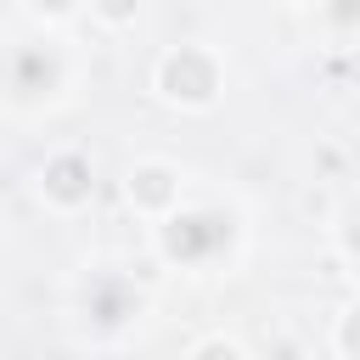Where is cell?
I'll list each match as a JSON object with an SVG mask.
<instances>
[{
  "mask_svg": "<svg viewBox=\"0 0 360 360\" xmlns=\"http://www.w3.org/2000/svg\"><path fill=\"white\" fill-rule=\"evenodd\" d=\"M191 360H242V349H236V343H225V338H208Z\"/></svg>",
  "mask_w": 360,
  "mask_h": 360,
  "instance_id": "obj_7",
  "label": "cell"
},
{
  "mask_svg": "<svg viewBox=\"0 0 360 360\" xmlns=\"http://www.w3.org/2000/svg\"><path fill=\"white\" fill-rule=\"evenodd\" d=\"M129 197H141L146 208H163V202H174V197H180V186H174V169H169V163H141V169L129 174Z\"/></svg>",
  "mask_w": 360,
  "mask_h": 360,
  "instance_id": "obj_3",
  "label": "cell"
},
{
  "mask_svg": "<svg viewBox=\"0 0 360 360\" xmlns=\"http://www.w3.org/2000/svg\"><path fill=\"white\" fill-rule=\"evenodd\" d=\"M73 6H79V0H28V11H34V17H45V22L73 17Z\"/></svg>",
  "mask_w": 360,
  "mask_h": 360,
  "instance_id": "obj_6",
  "label": "cell"
},
{
  "mask_svg": "<svg viewBox=\"0 0 360 360\" xmlns=\"http://www.w3.org/2000/svg\"><path fill=\"white\" fill-rule=\"evenodd\" d=\"M158 90L169 101H180V107H208L219 96V62L208 51H197V45H180V51H169L158 62Z\"/></svg>",
  "mask_w": 360,
  "mask_h": 360,
  "instance_id": "obj_1",
  "label": "cell"
},
{
  "mask_svg": "<svg viewBox=\"0 0 360 360\" xmlns=\"http://www.w3.org/2000/svg\"><path fill=\"white\" fill-rule=\"evenodd\" d=\"M90 6L101 22H135V11H141V0H90Z\"/></svg>",
  "mask_w": 360,
  "mask_h": 360,
  "instance_id": "obj_4",
  "label": "cell"
},
{
  "mask_svg": "<svg viewBox=\"0 0 360 360\" xmlns=\"http://www.w3.org/2000/svg\"><path fill=\"white\" fill-rule=\"evenodd\" d=\"M39 191H45V202H56V208H79V202L90 197V163H84L79 152H56V158L39 169Z\"/></svg>",
  "mask_w": 360,
  "mask_h": 360,
  "instance_id": "obj_2",
  "label": "cell"
},
{
  "mask_svg": "<svg viewBox=\"0 0 360 360\" xmlns=\"http://www.w3.org/2000/svg\"><path fill=\"white\" fill-rule=\"evenodd\" d=\"M338 349H343V354H354V360H360V309H349V315H343V321H338Z\"/></svg>",
  "mask_w": 360,
  "mask_h": 360,
  "instance_id": "obj_5",
  "label": "cell"
}]
</instances>
